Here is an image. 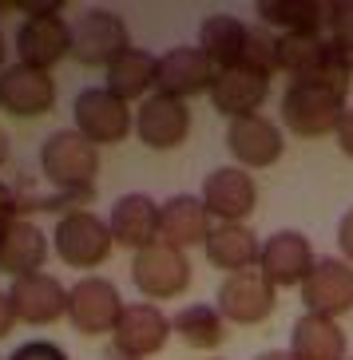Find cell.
I'll return each mask as SVG.
<instances>
[{"label": "cell", "mask_w": 353, "mask_h": 360, "mask_svg": "<svg viewBox=\"0 0 353 360\" xmlns=\"http://www.w3.org/2000/svg\"><path fill=\"white\" fill-rule=\"evenodd\" d=\"M123 297L107 277H80L68 289V321L75 325V333L84 337H104L116 333L119 317H123Z\"/></svg>", "instance_id": "obj_7"}, {"label": "cell", "mask_w": 353, "mask_h": 360, "mask_svg": "<svg viewBox=\"0 0 353 360\" xmlns=\"http://www.w3.org/2000/svg\"><path fill=\"white\" fill-rule=\"evenodd\" d=\"M75 131L92 143V147H111L135 131V111L123 99H116L107 87H87L72 103Z\"/></svg>", "instance_id": "obj_5"}, {"label": "cell", "mask_w": 353, "mask_h": 360, "mask_svg": "<svg viewBox=\"0 0 353 360\" xmlns=\"http://www.w3.org/2000/svg\"><path fill=\"white\" fill-rule=\"evenodd\" d=\"M99 360H140V356H131V352L116 349V345H107V349H104V356H99Z\"/></svg>", "instance_id": "obj_37"}, {"label": "cell", "mask_w": 353, "mask_h": 360, "mask_svg": "<svg viewBox=\"0 0 353 360\" xmlns=\"http://www.w3.org/2000/svg\"><path fill=\"white\" fill-rule=\"evenodd\" d=\"M247 24L230 16V12H214L199 24V48L203 56L214 64V72H226V68L242 64V48H247Z\"/></svg>", "instance_id": "obj_25"}, {"label": "cell", "mask_w": 353, "mask_h": 360, "mask_svg": "<svg viewBox=\"0 0 353 360\" xmlns=\"http://www.w3.org/2000/svg\"><path fill=\"white\" fill-rule=\"evenodd\" d=\"M226 150L235 167L242 170H266L282 159L286 150V139H282L278 123L266 115H247V119H235L226 127Z\"/></svg>", "instance_id": "obj_14"}, {"label": "cell", "mask_w": 353, "mask_h": 360, "mask_svg": "<svg viewBox=\"0 0 353 360\" xmlns=\"http://www.w3.org/2000/svg\"><path fill=\"white\" fill-rule=\"evenodd\" d=\"M8 360H68V352L60 345H52V340H24Z\"/></svg>", "instance_id": "obj_32"}, {"label": "cell", "mask_w": 353, "mask_h": 360, "mask_svg": "<svg viewBox=\"0 0 353 360\" xmlns=\"http://www.w3.org/2000/svg\"><path fill=\"white\" fill-rule=\"evenodd\" d=\"M203 206L211 218H218V226H247V218L258 206V186L254 174H247L242 167H214L203 179Z\"/></svg>", "instance_id": "obj_8"}, {"label": "cell", "mask_w": 353, "mask_h": 360, "mask_svg": "<svg viewBox=\"0 0 353 360\" xmlns=\"http://www.w3.org/2000/svg\"><path fill=\"white\" fill-rule=\"evenodd\" d=\"M135 135L147 150H175L191 135V107L171 96H147L135 107Z\"/></svg>", "instance_id": "obj_13"}, {"label": "cell", "mask_w": 353, "mask_h": 360, "mask_svg": "<svg viewBox=\"0 0 353 360\" xmlns=\"http://www.w3.org/2000/svg\"><path fill=\"white\" fill-rule=\"evenodd\" d=\"M107 91L123 103H143L155 87V56L143 52V48H131L107 68Z\"/></svg>", "instance_id": "obj_26"}, {"label": "cell", "mask_w": 353, "mask_h": 360, "mask_svg": "<svg viewBox=\"0 0 353 360\" xmlns=\"http://www.w3.org/2000/svg\"><path fill=\"white\" fill-rule=\"evenodd\" d=\"M0 107L16 119H40L56 107V79L52 72L12 64L0 72Z\"/></svg>", "instance_id": "obj_16"}, {"label": "cell", "mask_w": 353, "mask_h": 360, "mask_svg": "<svg viewBox=\"0 0 353 360\" xmlns=\"http://www.w3.org/2000/svg\"><path fill=\"white\" fill-rule=\"evenodd\" d=\"M254 12L262 20V28H278V36L321 32L326 16H330V4H318V0H262Z\"/></svg>", "instance_id": "obj_27"}, {"label": "cell", "mask_w": 353, "mask_h": 360, "mask_svg": "<svg viewBox=\"0 0 353 360\" xmlns=\"http://www.w3.org/2000/svg\"><path fill=\"white\" fill-rule=\"evenodd\" d=\"M4 162H8V131L0 127V167H4Z\"/></svg>", "instance_id": "obj_39"}, {"label": "cell", "mask_w": 353, "mask_h": 360, "mask_svg": "<svg viewBox=\"0 0 353 360\" xmlns=\"http://www.w3.org/2000/svg\"><path fill=\"white\" fill-rule=\"evenodd\" d=\"M238 68L270 79V75L278 72V36L270 32V28H262V24H254L247 32V48H242V64Z\"/></svg>", "instance_id": "obj_30"}, {"label": "cell", "mask_w": 353, "mask_h": 360, "mask_svg": "<svg viewBox=\"0 0 353 360\" xmlns=\"http://www.w3.org/2000/svg\"><path fill=\"white\" fill-rule=\"evenodd\" d=\"M211 230V214L199 194H171L167 202H159V242L187 254L191 245H206Z\"/></svg>", "instance_id": "obj_19"}, {"label": "cell", "mask_w": 353, "mask_h": 360, "mask_svg": "<svg viewBox=\"0 0 353 360\" xmlns=\"http://www.w3.org/2000/svg\"><path fill=\"white\" fill-rule=\"evenodd\" d=\"M12 325H16V309H12V301H8V293L0 289V340L12 333Z\"/></svg>", "instance_id": "obj_36"}, {"label": "cell", "mask_w": 353, "mask_h": 360, "mask_svg": "<svg viewBox=\"0 0 353 360\" xmlns=\"http://www.w3.org/2000/svg\"><path fill=\"white\" fill-rule=\"evenodd\" d=\"M274 305H278V289L270 285L258 269L223 277L218 297H214V309L230 325H262L274 313Z\"/></svg>", "instance_id": "obj_11"}, {"label": "cell", "mask_w": 353, "mask_h": 360, "mask_svg": "<svg viewBox=\"0 0 353 360\" xmlns=\"http://www.w3.org/2000/svg\"><path fill=\"white\" fill-rule=\"evenodd\" d=\"M337 147H342V155L345 159H353V107L345 111V119H342V127H337Z\"/></svg>", "instance_id": "obj_35"}, {"label": "cell", "mask_w": 353, "mask_h": 360, "mask_svg": "<svg viewBox=\"0 0 353 360\" xmlns=\"http://www.w3.org/2000/svg\"><path fill=\"white\" fill-rule=\"evenodd\" d=\"M337 52L330 44V36L321 32H286L278 36V72L294 75V79H306L314 75L330 56Z\"/></svg>", "instance_id": "obj_28"}, {"label": "cell", "mask_w": 353, "mask_h": 360, "mask_svg": "<svg viewBox=\"0 0 353 360\" xmlns=\"http://www.w3.org/2000/svg\"><path fill=\"white\" fill-rule=\"evenodd\" d=\"M203 250H206V262L230 277V274H247V269H258L262 242H258V233L250 230V226H214Z\"/></svg>", "instance_id": "obj_23"}, {"label": "cell", "mask_w": 353, "mask_h": 360, "mask_svg": "<svg viewBox=\"0 0 353 360\" xmlns=\"http://www.w3.org/2000/svg\"><path fill=\"white\" fill-rule=\"evenodd\" d=\"M20 210H24V198L12 191L8 182H0V226L16 222V218H20Z\"/></svg>", "instance_id": "obj_33"}, {"label": "cell", "mask_w": 353, "mask_h": 360, "mask_svg": "<svg viewBox=\"0 0 353 360\" xmlns=\"http://www.w3.org/2000/svg\"><path fill=\"white\" fill-rule=\"evenodd\" d=\"M8 301L16 309V321L24 325H56L60 317H68V289L44 269L28 277H12Z\"/></svg>", "instance_id": "obj_17"}, {"label": "cell", "mask_w": 353, "mask_h": 360, "mask_svg": "<svg viewBox=\"0 0 353 360\" xmlns=\"http://www.w3.org/2000/svg\"><path fill=\"white\" fill-rule=\"evenodd\" d=\"M44 257H48V233L28 218L0 226V274L8 277H28L40 274Z\"/></svg>", "instance_id": "obj_22"}, {"label": "cell", "mask_w": 353, "mask_h": 360, "mask_svg": "<svg viewBox=\"0 0 353 360\" xmlns=\"http://www.w3.org/2000/svg\"><path fill=\"white\" fill-rule=\"evenodd\" d=\"M345 333L337 321L302 313L290 328V356L294 360H345Z\"/></svg>", "instance_id": "obj_24"}, {"label": "cell", "mask_w": 353, "mask_h": 360, "mask_svg": "<svg viewBox=\"0 0 353 360\" xmlns=\"http://www.w3.org/2000/svg\"><path fill=\"white\" fill-rule=\"evenodd\" d=\"M4 52H8V48H4V36H0V64H4Z\"/></svg>", "instance_id": "obj_40"}, {"label": "cell", "mask_w": 353, "mask_h": 360, "mask_svg": "<svg viewBox=\"0 0 353 360\" xmlns=\"http://www.w3.org/2000/svg\"><path fill=\"white\" fill-rule=\"evenodd\" d=\"M16 56L24 68L52 72L60 60L72 56V32L64 16H24L16 28Z\"/></svg>", "instance_id": "obj_15"}, {"label": "cell", "mask_w": 353, "mask_h": 360, "mask_svg": "<svg viewBox=\"0 0 353 360\" xmlns=\"http://www.w3.org/2000/svg\"><path fill=\"white\" fill-rule=\"evenodd\" d=\"M337 250H342V262L353 265V206L342 214V222H337Z\"/></svg>", "instance_id": "obj_34"}, {"label": "cell", "mask_w": 353, "mask_h": 360, "mask_svg": "<svg viewBox=\"0 0 353 360\" xmlns=\"http://www.w3.org/2000/svg\"><path fill=\"white\" fill-rule=\"evenodd\" d=\"M214 84V64L203 56L199 44H179L167 48L163 56H155V91L171 99H187L191 96H206Z\"/></svg>", "instance_id": "obj_10"}, {"label": "cell", "mask_w": 353, "mask_h": 360, "mask_svg": "<svg viewBox=\"0 0 353 360\" xmlns=\"http://www.w3.org/2000/svg\"><path fill=\"white\" fill-rule=\"evenodd\" d=\"M345 111L349 107H345L342 91L314 84V79H290V87L282 91V123L302 139L337 135Z\"/></svg>", "instance_id": "obj_2"}, {"label": "cell", "mask_w": 353, "mask_h": 360, "mask_svg": "<svg viewBox=\"0 0 353 360\" xmlns=\"http://www.w3.org/2000/svg\"><path fill=\"white\" fill-rule=\"evenodd\" d=\"M72 32V60L84 68H111L123 52H131V36L123 16L111 8H84L68 20Z\"/></svg>", "instance_id": "obj_3"}, {"label": "cell", "mask_w": 353, "mask_h": 360, "mask_svg": "<svg viewBox=\"0 0 353 360\" xmlns=\"http://www.w3.org/2000/svg\"><path fill=\"white\" fill-rule=\"evenodd\" d=\"M171 333L194 352H211L226 340V321L214 305H187L171 317Z\"/></svg>", "instance_id": "obj_29"}, {"label": "cell", "mask_w": 353, "mask_h": 360, "mask_svg": "<svg viewBox=\"0 0 353 360\" xmlns=\"http://www.w3.org/2000/svg\"><path fill=\"white\" fill-rule=\"evenodd\" d=\"M314 265H318V257H314V245L302 230L270 233L262 242V254H258V274L274 289H302Z\"/></svg>", "instance_id": "obj_9"}, {"label": "cell", "mask_w": 353, "mask_h": 360, "mask_svg": "<svg viewBox=\"0 0 353 360\" xmlns=\"http://www.w3.org/2000/svg\"><path fill=\"white\" fill-rule=\"evenodd\" d=\"M206 360H223V356H206Z\"/></svg>", "instance_id": "obj_41"}, {"label": "cell", "mask_w": 353, "mask_h": 360, "mask_svg": "<svg viewBox=\"0 0 353 360\" xmlns=\"http://www.w3.org/2000/svg\"><path fill=\"white\" fill-rule=\"evenodd\" d=\"M52 245H56V257L72 269H96V265L107 262L111 254V230L99 214L92 210H68L60 222H56L52 233Z\"/></svg>", "instance_id": "obj_4"}, {"label": "cell", "mask_w": 353, "mask_h": 360, "mask_svg": "<svg viewBox=\"0 0 353 360\" xmlns=\"http://www.w3.org/2000/svg\"><path fill=\"white\" fill-rule=\"evenodd\" d=\"M206 96H211L218 115H226L235 123V119L258 115V107L266 103V96H270V79L247 72V68H226V72H214V84Z\"/></svg>", "instance_id": "obj_21"}, {"label": "cell", "mask_w": 353, "mask_h": 360, "mask_svg": "<svg viewBox=\"0 0 353 360\" xmlns=\"http://www.w3.org/2000/svg\"><path fill=\"white\" fill-rule=\"evenodd\" d=\"M131 281H135V289L147 297L151 305L155 301H171V297H179L191 285V262H187L182 250L155 242L131 257Z\"/></svg>", "instance_id": "obj_6"}, {"label": "cell", "mask_w": 353, "mask_h": 360, "mask_svg": "<svg viewBox=\"0 0 353 360\" xmlns=\"http://www.w3.org/2000/svg\"><path fill=\"white\" fill-rule=\"evenodd\" d=\"M302 305L314 317H345L353 313V265L342 257H321L302 281Z\"/></svg>", "instance_id": "obj_12"}, {"label": "cell", "mask_w": 353, "mask_h": 360, "mask_svg": "<svg viewBox=\"0 0 353 360\" xmlns=\"http://www.w3.org/2000/svg\"><path fill=\"white\" fill-rule=\"evenodd\" d=\"M345 360H353V356H345Z\"/></svg>", "instance_id": "obj_42"}, {"label": "cell", "mask_w": 353, "mask_h": 360, "mask_svg": "<svg viewBox=\"0 0 353 360\" xmlns=\"http://www.w3.org/2000/svg\"><path fill=\"white\" fill-rule=\"evenodd\" d=\"M167 337H171V317L159 305H151V301H135V305L123 309V317H119L116 333H111V345L147 360L167 345Z\"/></svg>", "instance_id": "obj_18"}, {"label": "cell", "mask_w": 353, "mask_h": 360, "mask_svg": "<svg viewBox=\"0 0 353 360\" xmlns=\"http://www.w3.org/2000/svg\"><path fill=\"white\" fill-rule=\"evenodd\" d=\"M107 230L116 245L140 254L159 242V202H151L147 194H123L107 214Z\"/></svg>", "instance_id": "obj_20"}, {"label": "cell", "mask_w": 353, "mask_h": 360, "mask_svg": "<svg viewBox=\"0 0 353 360\" xmlns=\"http://www.w3.org/2000/svg\"><path fill=\"white\" fill-rule=\"evenodd\" d=\"M40 170L60 194L68 198H92L99 174V147H92L80 131H52L40 147Z\"/></svg>", "instance_id": "obj_1"}, {"label": "cell", "mask_w": 353, "mask_h": 360, "mask_svg": "<svg viewBox=\"0 0 353 360\" xmlns=\"http://www.w3.org/2000/svg\"><path fill=\"white\" fill-rule=\"evenodd\" d=\"M254 360H294L290 356V349L282 352V349H270V352H262V356H254Z\"/></svg>", "instance_id": "obj_38"}, {"label": "cell", "mask_w": 353, "mask_h": 360, "mask_svg": "<svg viewBox=\"0 0 353 360\" xmlns=\"http://www.w3.org/2000/svg\"><path fill=\"white\" fill-rule=\"evenodd\" d=\"M326 28H330V44H333V48L353 60V0H337V4H330Z\"/></svg>", "instance_id": "obj_31"}]
</instances>
